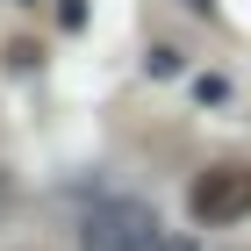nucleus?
<instances>
[{
	"label": "nucleus",
	"instance_id": "4",
	"mask_svg": "<svg viewBox=\"0 0 251 251\" xmlns=\"http://www.w3.org/2000/svg\"><path fill=\"white\" fill-rule=\"evenodd\" d=\"M0 201H7V173H0Z\"/></svg>",
	"mask_w": 251,
	"mask_h": 251
},
{
	"label": "nucleus",
	"instance_id": "2",
	"mask_svg": "<svg viewBox=\"0 0 251 251\" xmlns=\"http://www.w3.org/2000/svg\"><path fill=\"white\" fill-rule=\"evenodd\" d=\"M187 208H194V223H215V230H223V223H244L251 215V165H208V173L194 179L187 187Z\"/></svg>",
	"mask_w": 251,
	"mask_h": 251
},
{
	"label": "nucleus",
	"instance_id": "3",
	"mask_svg": "<svg viewBox=\"0 0 251 251\" xmlns=\"http://www.w3.org/2000/svg\"><path fill=\"white\" fill-rule=\"evenodd\" d=\"M151 251H201V244H194L187 230H158V237H151Z\"/></svg>",
	"mask_w": 251,
	"mask_h": 251
},
{
	"label": "nucleus",
	"instance_id": "1",
	"mask_svg": "<svg viewBox=\"0 0 251 251\" xmlns=\"http://www.w3.org/2000/svg\"><path fill=\"white\" fill-rule=\"evenodd\" d=\"M158 215L144 201H94V215L79 223V251H151Z\"/></svg>",
	"mask_w": 251,
	"mask_h": 251
}]
</instances>
